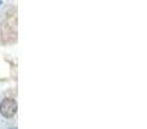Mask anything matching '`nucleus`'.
<instances>
[{"mask_svg": "<svg viewBox=\"0 0 147 129\" xmlns=\"http://www.w3.org/2000/svg\"><path fill=\"white\" fill-rule=\"evenodd\" d=\"M0 4H1V1H0Z\"/></svg>", "mask_w": 147, "mask_h": 129, "instance_id": "f03ea898", "label": "nucleus"}, {"mask_svg": "<svg viewBox=\"0 0 147 129\" xmlns=\"http://www.w3.org/2000/svg\"><path fill=\"white\" fill-rule=\"evenodd\" d=\"M17 112V102L13 98H5L0 102V114L4 118H12Z\"/></svg>", "mask_w": 147, "mask_h": 129, "instance_id": "f257e3e1", "label": "nucleus"}]
</instances>
